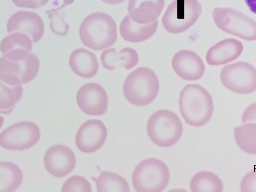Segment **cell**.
I'll list each match as a JSON object with an SVG mask.
<instances>
[{
  "label": "cell",
  "mask_w": 256,
  "mask_h": 192,
  "mask_svg": "<svg viewBox=\"0 0 256 192\" xmlns=\"http://www.w3.org/2000/svg\"><path fill=\"white\" fill-rule=\"evenodd\" d=\"M40 67L36 54L24 49L12 50L0 60V79L12 86L26 84L36 76Z\"/></svg>",
  "instance_id": "cell-1"
},
{
  "label": "cell",
  "mask_w": 256,
  "mask_h": 192,
  "mask_svg": "<svg viewBox=\"0 0 256 192\" xmlns=\"http://www.w3.org/2000/svg\"><path fill=\"white\" fill-rule=\"evenodd\" d=\"M179 105L186 122L192 126L206 124L213 115L212 98L206 90L198 84H188L183 88Z\"/></svg>",
  "instance_id": "cell-2"
},
{
  "label": "cell",
  "mask_w": 256,
  "mask_h": 192,
  "mask_svg": "<svg viewBox=\"0 0 256 192\" xmlns=\"http://www.w3.org/2000/svg\"><path fill=\"white\" fill-rule=\"evenodd\" d=\"M83 44L96 50L112 46L118 38L117 26L114 20L103 12H94L86 17L80 28Z\"/></svg>",
  "instance_id": "cell-3"
},
{
  "label": "cell",
  "mask_w": 256,
  "mask_h": 192,
  "mask_svg": "<svg viewBox=\"0 0 256 192\" xmlns=\"http://www.w3.org/2000/svg\"><path fill=\"white\" fill-rule=\"evenodd\" d=\"M160 82L155 72L151 69L139 68L127 76L123 87L126 100L139 106L150 104L157 97Z\"/></svg>",
  "instance_id": "cell-4"
},
{
  "label": "cell",
  "mask_w": 256,
  "mask_h": 192,
  "mask_svg": "<svg viewBox=\"0 0 256 192\" xmlns=\"http://www.w3.org/2000/svg\"><path fill=\"white\" fill-rule=\"evenodd\" d=\"M182 132L183 125L180 118L168 110H160L153 114L147 124L150 140L162 148H169L176 144Z\"/></svg>",
  "instance_id": "cell-5"
},
{
  "label": "cell",
  "mask_w": 256,
  "mask_h": 192,
  "mask_svg": "<svg viewBox=\"0 0 256 192\" xmlns=\"http://www.w3.org/2000/svg\"><path fill=\"white\" fill-rule=\"evenodd\" d=\"M170 179V171L166 164L151 158L138 165L133 172L132 182L136 192H161L168 186Z\"/></svg>",
  "instance_id": "cell-6"
},
{
  "label": "cell",
  "mask_w": 256,
  "mask_h": 192,
  "mask_svg": "<svg viewBox=\"0 0 256 192\" xmlns=\"http://www.w3.org/2000/svg\"><path fill=\"white\" fill-rule=\"evenodd\" d=\"M202 12V6L197 0H176L168 8L162 24L168 32L180 34L193 26Z\"/></svg>",
  "instance_id": "cell-7"
},
{
  "label": "cell",
  "mask_w": 256,
  "mask_h": 192,
  "mask_svg": "<svg viewBox=\"0 0 256 192\" xmlns=\"http://www.w3.org/2000/svg\"><path fill=\"white\" fill-rule=\"evenodd\" d=\"M212 16L216 25L224 32L246 40H256V21L242 12L231 8H216Z\"/></svg>",
  "instance_id": "cell-8"
},
{
  "label": "cell",
  "mask_w": 256,
  "mask_h": 192,
  "mask_svg": "<svg viewBox=\"0 0 256 192\" xmlns=\"http://www.w3.org/2000/svg\"><path fill=\"white\" fill-rule=\"evenodd\" d=\"M220 78L223 86L230 91L248 94L256 90V69L246 62H238L224 66Z\"/></svg>",
  "instance_id": "cell-9"
},
{
  "label": "cell",
  "mask_w": 256,
  "mask_h": 192,
  "mask_svg": "<svg viewBox=\"0 0 256 192\" xmlns=\"http://www.w3.org/2000/svg\"><path fill=\"white\" fill-rule=\"evenodd\" d=\"M40 137V130L37 125L30 122H22L0 133V144L6 150H24L35 145Z\"/></svg>",
  "instance_id": "cell-10"
},
{
  "label": "cell",
  "mask_w": 256,
  "mask_h": 192,
  "mask_svg": "<svg viewBox=\"0 0 256 192\" xmlns=\"http://www.w3.org/2000/svg\"><path fill=\"white\" fill-rule=\"evenodd\" d=\"M76 102L81 110L90 116H100L108 111L107 94L98 84L91 82L82 86L77 92Z\"/></svg>",
  "instance_id": "cell-11"
},
{
  "label": "cell",
  "mask_w": 256,
  "mask_h": 192,
  "mask_svg": "<svg viewBox=\"0 0 256 192\" xmlns=\"http://www.w3.org/2000/svg\"><path fill=\"white\" fill-rule=\"evenodd\" d=\"M108 136L107 128L98 120H88L78 129L76 142L78 150L84 153L94 152L105 143Z\"/></svg>",
  "instance_id": "cell-12"
},
{
  "label": "cell",
  "mask_w": 256,
  "mask_h": 192,
  "mask_svg": "<svg viewBox=\"0 0 256 192\" xmlns=\"http://www.w3.org/2000/svg\"><path fill=\"white\" fill-rule=\"evenodd\" d=\"M44 164L50 174L56 178H62L74 170L76 158L70 148L58 144L51 146L47 150L44 156Z\"/></svg>",
  "instance_id": "cell-13"
},
{
  "label": "cell",
  "mask_w": 256,
  "mask_h": 192,
  "mask_svg": "<svg viewBox=\"0 0 256 192\" xmlns=\"http://www.w3.org/2000/svg\"><path fill=\"white\" fill-rule=\"evenodd\" d=\"M8 33L20 32L30 36L34 43L38 42L43 36L44 25L38 14L26 11H19L14 14L7 23Z\"/></svg>",
  "instance_id": "cell-14"
},
{
  "label": "cell",
  "mask_w": 256,
  "mask_h": 192,
  "mask_svg": "<svg viewBox=\"0 0 256 192\" xmlns=\"http://www.w3.org/2000/svg\"><path fill=\"white\" fill-rule=\"evenodd\" d=\"M172 66L180 77L188 81L200 80L206 70L202 58L196 53L188 50L178 52L172 58Z\"/></svg>",
  "instance_id": "cell-15"
},
{
  "label": "cell",
  "mask_w": 256,
  "mask_h": 192,
  "mask_svg": "<svg viewBox=\"0 0 256 192\" xmlns=\"http://www.w3.org/2000/svg\"><path fill=\"white\" fill-rule=\"evenodd\" d=\"M243 50L244 46L238 40L225 39L210 48L206 54V60L210 66L225 64L238 58Z\"/></svg>",
  "instance_id": "cell-16"
},
{
  "label": "cell",
  "mask_w": 256,
  "mask_h": 192,
  "mask_svg": "<svg viewBox=\"0 0 256 192\" xmlns=\"http://www.w3.org/2000/svg\"><path fill=\"white\" fill-rule=\"evenodd\" d=\"M164 5V0H130L129 16L138 24H150L156 20Z\"/></svg>",
  "instance_id": "cell-17"
},
{
  "label": "cell",
  "mask_w": 256,
  "mask_h": 192,
  "mask_svg": "<svg viewBox=\"0 0 256 192\" xmlns=\"http://www.w3.org/2000/svg\"><path fill=\"white\" fill-rule=\"evenodd\" d=\"M69 64L76 74L85 78L95 76L99 67L98 61L94 54L83 48L74 50L72 52Z\"/></svg>",
  "instance_id": "cell-18"
},
{
  "label": "cell",
  "mask_w": 256,
  "mask_h": 192,
  "mask_svg": "<svg viewBox=\"0 0 256 192\" xmlns=\"http://www.w3.org/2000/svg\"><path fill=\"white\" fill-rule=\"evenodd\" d=\"M158 22L148 24H137L127 16L122 22L120 30L122 37L125 40L138 43L148 40L156 32Z\"/></svg>",
  "instance_id": "cell-19"
},
{
  "label": "cell",
  "mask_w": 256,
  "mask_h": 192,
  "mask_svg": "<svg viewBox=\"0 0 256 192\" xmlns=\"http://www.w3.org/2000/svg\"><path fill=\"white\" fill-rule=\"evenodd\" d=\"M100 59L103 66L110 70L120 66L132 69L138 64L139 60L137 52L130 48H125L118 52L115 48L107 50L102 54Z\"/></svg>",
  "instance_id": "cell-20"
},
{
  "label": "cell",
  "mask_w": 256,
  "mask_h": 192,
  "mask_svg": "<svg viewBox=\"0 0 256 192\" xmlns=\"http://www.w3.org/2000/svg\"><path fill=\"white\" fill-rule=\"evenodd\" d=\"M23 174L16 164L10 162L0 164V192H14L20 186Z\"/></svg>",
  "instance_id": "cell-21"
},
{
  "label": "cell",
  "mask_w": 256,
  "mask_h": 192,
  "mask_svg": "<svg viewBox=\"0 0 256 192\" xmlns=\"http://www.w3.org/2000/svg\"><path fill=\"white\" fill-rule=\"evenodd\" d=\"M234 137L239 148L246 154H256V124L244 123L234 128Z\"/></svg>",
  "instance_id": "cell-22"
},
{
  "label": "cell",
  "mask_w": 256,
  "mask_h": 192,
  "mask_svg": "<svg viewBox=\"0 0 256 192\" xmlns=\"http://www.w3.org/2000/svg\"><path fill=\"white\" fill-rule=\"evenodd\" d=\"M192 192H222L224 184L220 177L210 172H201L196 174L190 184Z\"/></svg>",
  "instance_id": "cell-23"
},
{
  "label": "cell",
  "mask_w": 256,
  "mask_h": 192,
  "mask_svg": "<svg viewBox=\"0 0 256 192\" xmlns=\"http://www.w3.org/2000/svg\"><path fill=\"white\" fill-rule=\"evenodd\" d=\"M96 182L97 190L102 192H129L127 181L120 176L111 172H102L98 178H92Z\"/></svg>",
  "instance_id": "cell-24"
},
{
  "label": "cell",
  "mask_w": 256,
  "mask_h": 192,
  "mask_svg": "<svg viewBox=\"0 0 256 192\" xmlns=\"http://www.w3.org/2000/svg\"><path fill=\"white\" fill-rule=\"evenodd\" d=\"M17 48L32 51V44L31 39L24 34L14 33L6 37L1 42L0 51L4 54Z\"/></svg>",
  "instance_id": "cell-25"
},
{
  "label": "cell",
  "mask_w": 256,
  "mask_h": 192,
  "mask_svg": "<svg viewBox=\"0 0 256 192\" xmlns=\"http://www.w3.org/2000/svg\"><path fill=\"white\" fill-rule=\"evenodd\" d=\"M0 104L1 110L9 112L8 109L12 108L22 98L23 88L22 86L13 88H8L0 83Z\"/></svg>",
  "instance_id": "cell-26"
},
{
  "label": "cell",
  "mask_w": 256,
  "mask_h": 192,
  "mask_svg": "<svg viewBox=\"0 0 256 192\" xmlns=\"http://www.w3.org/2000/svg\"><path fill=\"white\" fill-rule=\"evenodd\" d=\"M51 20L50 28L52 32L62 36H66L69 31L70 26L64 20V15L53 10L46 12Z\"/></svg>",
  "instance_id": "cell-27"
},
{
  "label": "cell",
  "mask_w": 256,
  "mask_h": 192,
  "mask_svg": "<svg viewBox=\"0 0 256 192\" xmlns=\"http://www.w3.org/2000/svg\"><path fill=\"white\" fill-rule=\"evenodd\" d=\"M61 191L90 192L92 188L90 183L86 178L80 176H74L65 182Z\"/></svg>",
  "instance_id": "cell-28"
},
{
  "label": "cell",
  "mask_w": 256,
  "mask_h": 192,
  "mask_svg": "<svg viewBox=\"0 0 256 192\" xmlns=\"http://www.w3.org/2000/svg\"><path fill=\"white\" fill-rule=\"evenodd\" d=\"M242 192H256V169L247 173L240 184Z\"/></svg>",
  "instance_id": "cell-29"
},
{
  "label": "cell",
  "mask_w": 256,
  "mask_h": 192,
  "mask_svg": "<svg viewBox=\"0 0 256 192\" xmlns=\"http://www.w3.org/2000/svg\"><path fill=\"white\" fill-rule=\"evenodd\" d=\"M50 0H12L14 4L19 8L36 9L48 3Z\"/></svg>",
  "instance_id": "cell-30"
},
{
  "label": "cell",
  "mask_w": 256,
  "mask_h": 192,
  "mask_svg": "<svg viewBox=\"0 0 256 192\" xmlns=\"http://www.w3.org/2000/svg\"><path fill=\"white\" fill-rule=\"evenodd\" d=\"M242 119L243 124L249 122L256 124V102L251 104L246 108Z\"/></svg>",
  "instance_id": "cell-31"
},
{
  "label": "cell",
  "mask_w": 256,
  "mask_h": 192,
  "mask_svg": "<svg viewBox=\"0 0 256 192\" xmlns=\"http://www.w3.org/2000/svg\"><path fill=\"white\" fill-rule=\"evenodd\" d=\"M250 10L256 14V0H244Z\"/></svg>",
  "instance_id": "cell-32"
},
{
  "label": "cell",
  "mask_w": 256,
  "mask_h": 192,
  "mask_svg": "<svg viewBox=\"0 0 256 192\" xmlns=\"http://www.w3.org/2000/svg\"><path fill=\"white\" fill-rule=\"evenodd\" d=\"M103 2H105L106 4H121L124 2L126 0H101Z\"/></svg>",
  "instance_id": "cell-33"
},
{
  "label": "cell",
  "mask_w": 256,
  "mask_h": 192,
  "mask_svg": "<svg viewBox=\"0 0 256 192\" xmlns=\"http://www.w3.org/2000/svg\"><path fill=\"white\" fill-rule=\"evenodd\" d=\"M74 1L75 0H64V2L60 7L58 8L53 10L54 11H58V10H60L65 8L66 6L72 4Z\"/></svg>",
  "instance_id": "cell-34"
}]
</instances>
